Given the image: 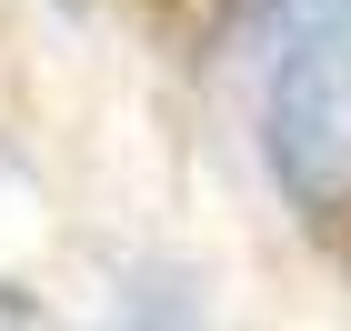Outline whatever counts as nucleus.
<instances>
[{"label": "nucleus", "instance_id": "1", "mask_svg": "<svg viewBox=\"0 0 351 331\" xmlns=\"http://www.w3.org/2000/svg\"><path fill=\"white\" fill-rule=\"evenodd\" d=\"M241 101H251V151H261V181L281 191V211L311 221L322 241H351V10L311 30L301 51H281Z\"/></svg>", "mask_w": 351, "mask_h": 331}, {"label": "nucleus", "instance_id": "2", "mask_svg": "<svg viewBox=\"0 0 351 331\" xmlns=\"http://www.w3.org/2000/svg\"><path fill=\"white\" fill-rule=\"evenodd\" d=\"M351 0H201V51L231 90H251L281 51H301L311 30H331Z\"/></svg>", "mask_w": 351, "mask_h": 331}]
</instances>
